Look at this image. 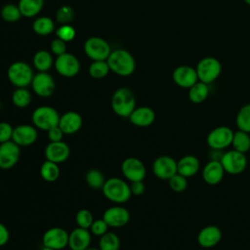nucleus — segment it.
I'll list each match as a JSON object with an SVG mask.
<instances>
[{"label":"nucleus","instance_id":"nucleus-1","mask_svg":"<svg viewBox=\"0 0 250 250\" xmlns=\"http://www.w3.org/2000/svg\"><path fill=\"white\" fill-rule=\"evenodd\" d=\"M101 190L108 201L115 204L126 203L132 196L130 185L118 177L106 179Z\"/></svg>","mask_w":250,"mask_h":250},{"label":"nucleus","instance_id":"nucleus-2","mask_svg":"<svg viewBox=\"0 0 250 250\" xmlns=\"http://www.w3.org/2000/svg\"><path fill=\"white\" fill-rule=\"evenodd\" d=\"M106 62L110 71L119 76H130L136 69V62L133 55L125 49L111 51Z\"/></svg>","mask_w":250,"mask_h":250},{"label":"nucleus","instance_id":"nucleus-3","mask_svg":"<svg viewBox=\"0 0 250 250\" xmlns=\"http://www.w3.org/2000/svg\"><path fill=\"white\" fill-rule=\"evenodd\" d=\"M136 97L131 89L127 87H120L113 92L110 105L116 115L122 118H128L136 108Z\"/></svg>","mask_w":250,"mask_h":250},{"label":"nucleus","instance_id":"nucleus-4","mask_svg":"<svg viewBox=\"0 0 250 250\" xmlns=\"http://www.w3.org/2000/svg\"><path fill=\"white\" fill-rule=\"evenodd\" d=\"M60 116L58 110L53 106L40 105L32 111L31 122L37 130L47 132L51 128L59 125Z\"/></svg>","mask_w":250,"mask_h":250},{"label":"nucleus","instance_id":"nucleus-5","mask_svg":"<svg viewBox=\"0 0 250 250\" xmlns=\"http://www.w3.org/2000/svg\"><path fill=\"white\" fill-rule=\"evenodd\" d=\"M34 73L31 66L25 62L18 61L13 62L7 70L8 80L16 88L27 87L31 84Z\"/></svg>","mask_w":250,"mask_h":250},{"label":"nucleus","instance_id":"nucleus-6","mask_svg":"<svg viewBox=\"0 0 250 250\" xmlns=\"http://www.w3.org/2000/svg\"><path fill=\"white\" fill-rule=\"evenodd\" d=\"M195 70L198 81L211 84L216 81L222 72V64L215 57H204L196 64Z\"/></svg>","mask_w":250,"mask_h":250},{"label":"nucleus","instance_id":"nucleus-7","mask_svg":"<svg viewBox=\"0 0 250 250\" xmlns=\"http://www.w3.org/2000/svg\"><path fill=\"white\" fill-rule=\"evenodd\" d=\"M84 52L92 61H106L111 53V49L105 39L92 36L84 42Z\"/></svg>","mask_w":250,"mask_h":250},{"label":"nucleus","instance_id":"nucleus-8","mask_svg":"<svg viewBox=\"0 0 250 250\" xmlns=\"http://www.w3.org/2000/svg\"><path fill=\"white\" fill-rule=\"evenodd\" d=\"M233 130L229 126H218L213 128L206 137V144L211 149L224 150L231 146Z\"/></svg>","mask_w":250,"mask_h":250},{"label":"nucleus","instance_id":"nucleus-9","mask_svg":"<svg viewBox=\"0 0 250 250\" xmlns=\"http://www.w3.org/2000/svg\"><path fill=\"white\" fill-rule=\"evenodd\" d=\"M226 173L229 175H239L247 167V158L245 153L230 149L224 151L220 160Z\"/></svg>","mask_w":250,"mask_h":250},{"label":"nucleus","instance_id":"nucleus-10","mask_svg":"<svg viewBox=\"0 0 250 250\" xmlns=\"http://www.w3.org/2000/svg\"><path fill=\"white\" fill-rule=\"evenodd\" d=\"M120 169L124 178L130 183L144 181L146 176V168L144 162L134 156L125 158L121 163Z\"/></svg>","mask_w":250,"mask_h":250},{"label":"nucleus","instance_id":"nucleus-11","mask_svg":"<svg viewBox=\"0 0 250 250\" xmlns=\"http://www.w3.org/2000/svg\"><path fill=\"white\" fill-rule=\"evenodd\" d=\"M54 66L60 75L66 78L76 76L80 70V62L77 57L67 52L56 58Z\"/></svg>","mask_w":250,"mask_h":250},{"label":"nucleus","instance_id":"nucleus-12","mask_svg":"<svg viewBox=\"0 0 250 250\" xmlns=\"http://www.w3.org/2000/svg\"><path fill=\"white\" fill-rule=\"evenodd\" d=\"M153 175L163 181H168L178 173L177 160L169 155H160L156 157L151 165Z\"/></svg>","mask_w":250,"mask_h":250},{"label":"nucleus","instance_id":"nucleus-13","mask_svg":"<svg viewBox=\"0 0 250 250\" xmlns=\"http://www.w3.org/2000/svg\"><path fill=\"white\" fill-rule=\"evenodd\" d=\"M68 235L64 229L61 227H53L45 230L42 235V244L55 250H62L68 245Z\"/></svg>","mask_w":250,"mask_h":250},{"label":"nucleus","instance_id":"nucleus-14","mask_svg":"<svg viewBox=\"0 0 250 250\" xmlns=\"http://www.w3.org/2000/svg\"><path fill=\"white\" fill-rule=\"evenodd\" d=\"M30 85L34 94L40 98H49L56 90V82L48 72H37L34 74Z\"/></svg>","mask_w":250,"mask_h":250},{"label":"nucleus","instance_id":"nucleus-15","mask_svg":"<svg viewBox=\"0 0 250 250\" xmlns=\"http://www.w3.org/2000/svg\"><path fill=\"white\" fill-rule=\"evenodd\" d=\"M130 212L127 208L116 204L114 206L108 207L103 213V219L107 224L109 228H121L126 226L130 221Z\"/></svg>","mask_w":250,"mask_h":250},{"label":"nucleus","instance_id":"nucleus-16","mask_svg":"<svg viewBox=\"0 0 250 250\" xmlns=\"http://www.w3.org/2000/svg\"><path fill=\"white\" fill-rule=\"evenodd\" d=\"M21 157V147L13 141L0 144V169L14 168Z\"/></svg>","mask_w":250,"mask_h":250},{"label":"nucleus","instance_id":"nucleus-17","mask_svg":"<svg viewBox=\"0 0 250 250\" xmlns=\"http://www.w3.org/2000/svg\"><path fill=\"white\" fill-rule=\"evenodd\" d=\"M38 139V130L32 124H20L14 127L12 141L20 147L30 146Z\"/></svg>","mask_w":250,"mask_h":250},{"label":"nucleus","instance_id":"nucleus-18","mask_svg":"<svg viewBox=\"0 0 250 250\" xmlns=\"http://www.w3.org/2000/svg\"><path fill=\"white\" fill-rule=\"evenodd\" d=\"M174 83L183 89H189L198 81L197 73L194 67L190 65H179L172 72Z\"/></svg>","mask_w":250,"mask_h":250},{"label":"nucleus","instance_id":"nucleus-19","mask_svg":"<svg viewBox=\"0 0 250 250\" xmlns=\"http://www.w3.org/2000/svg\"><path fill=\"white\" fill-rule=\"evenodd\" d=\"M44 155L46 160L61 164L68 159L70 155V147L63 141L49 142L44 149Z\"/></svg>","mask_w":250,"mask_h":250},{"label":"nucleus","instance_id":"nucleus-20","mask_svg":"<svg viewBox=\"0 0 250 250\" xmlns=\"http://www.w3.org/2000/svg\"><path fill=\"white\" fill-rule=\"evenodd\" d=\"M223 237L222 230L219 227L214 225H209L202 228L197 233V243L200 247L205 249H210L215 247L220 243Z\"/></svg>","mask_w":250,"mask_h":250},{"label":"nucleus","instance_id":"nucleus-21","mask_svg":"<svg viewBox=\"0 0 250 250\" xmlns=\"http://www.w3.org/2000/svg\"><path fill=\"white\" fill-rule=\"evenodd\" d=\"M92 233L89 229L76 227L68 235V245L70 250H85L91 246Z\"/></svg>","mask_w":250,"mask_h":250},{"label":"nucleus","instance_id":"nucleus-22","mask_svg":"<svg viewBox=\"0 0 250 250\" xmlns=\"http://www.w3.org/2000/svg\"><path fill=\"white\" fill-rule=\"evenodd\" d=\"M155 112L154 110L146 105L136 106V108L130 114L129 121L136 127L145 128L153 124L155 121Z\"/></svg>","mask_w":250,"mask_h":250},{"label":"nucleus","instance_id":"nucleus-23","mask_svg":"<svg viewBox=\"0 0 250 250\" xmlns=\"http://www.w3.org/2000/svg\"><path fill=\"white\" fill-rule=\"evenodd\" d=\"M83 125L82 116L73 110L66 111L60 116L59 127L65 135H73L77 133Z\"/></svg>","mask_w":250,"mask_h":250},{"label":"nucleus","instance_id":"nucleus-24","mask_svg":"<svg viewBox=\"0 0 250 250\" xmlns=\"http://www.w3.org/2000/svg\"><path fill=\"white\" fill-rule=\"evenodd\" d=\"M225 173L220 161L209 160L202 169V179L207 185L216 186L222 182Z\"/></svg>","mask_w":250,"mask_h":250},{"label":"nucleus","instance_id":"nucleus-25","mask_svg":"<svg viewBox=\"0 0 250 250\" xmlns=\"http://www.w3.org/2000/svg\"><path fill=\"white\" fill-rule=\"evenodd\" d=\"M178 173L186 178L195 176L200 169L199 159L192 154H187L177 161Z\"/></svg>","mask_w":250,"mask_h":250},{"label":"nucleus","instance_id":"nucleus-26","mask_svg":"<svg viewBox=\"0 0 250 250\" xmlns=\"http://www.w3.org/2000/svg\"><path fill=\"white\" fill-rule=\"evenodd\" d=\"M54 62L55 61L53 60L51 53L46 50L37 51L32 58L33 66L38 72H48Z\"/></svg>","mask_w":250,"mask_h":250},{"label":"nucleus","instance_id":"nucleus-27","mask_svg":"<svg viewBox=\"0 0 250 250\" xmlns=\"http://www.w3.org/2000/svg\"><path fill=\"white\" fill-rule=\"evenodd\" d=\"M188 97L189 99V101L192 104H201L204 101H206V99L209 96L210 93V88L209 85L206 83H203L201 81H197L194 85H192L189 89H188Z\"/></svg>","mask_w":250,"mask_h":250},{"label":"nucleus","instance_id":"nucleus-28","mask_svg":"<svg viewBox=\"0 0 250 250\" xmlns=\"http://www.w3.org/2000/svg\"><path fill=\"white\" fill-rule=\"evenodd\" d=\"M18 6L22 17L34 18L41 12L44 0H20Z\"/></svg>","mask_w":250,"mask_h":250},{"label":"nucleus","instance_id":"nucleus-29","mask_svg":"<svg viewBox=\"0 0 250 250\" xmlns=\"http://www.w3.org/2000/svg\"><path fill=\"white\" fill-rule=\"evenodd\" d=\"M60 164H57L55 162L45 160L39 169V174L40 177L48 183H54L56 182L61 174V170L59 167Z\"/></svg>","mask_w":250,"mask_h":250},{"label":"nucleus","instance_id":"nucleus-30","mask_svg":"<svg viewBox=\"0 0 250 250\" xmlns=\"http://www.w3.org/2000/svg\"><path fill=\"white\" fill-rule=\"evenodd\" d=\"M32 30L40 36H47L55 31V22L49 17H38L32 23Z\"/></svg>","mask_w":250,"mask_h":250},{"label":"nucleus","instance_id":"nucleus-31","mask_svg":"<svg viewBox=\"0 0 250 250\" xmlns=\"http://www.w3.org/2000/svg\"><path fill=\"white\" fill-rule=\"evenodd\" d=\"M11 99L13 104L16 107L25 108L30 104L32 101V95L31 92L27 89V87H20L14 90Z\"/></svg>","mask_w":250,"mask_h":250},{"label":"nucleus","instance_id":"nucleus-32","mask_svg":"<svg viewBox=\"0 0 250 250\" xmlns=\"http://www.w3.org/2000/svg\"><path fill=\"white\" fill-rule=\"evenodd\" d=\"M231 146L236 151L242 153L248 152L250 150V133L237 129L233 133Z\"/></svg>","mask_w":250,"mask_h":250},{"label":"nucleus","instance_id":"nucleus-33","mask_svg":"<svg viewBox=\"0 0 250 250\" xmlns=\"http://www.w3.org/2000/svg\"><path fill=\"white\" fill-rule=\"evenodd\" d=\"M100 250H119L120 239L119 236L113 231H107L100 237L99 240Z\"/></svg>","mask_w":250,"mask_h":250},{"label":"nucleus","instance_id":"nucleus-34","mask_svg":"<svg viewBox=\"0 0 250 250\" xmlns=\"http://www.w3.org/2000/svg\"><path fill=\"white\" fill-rule=\"evenodd\" d=\"M235 124L238 130L250 133V104L239 108L235 117Z\"/></svg>","mask_w":250,"mask_h":250},{"label":"nucleus","instance_id":"nucleus-35","mask_svg":"<svg viewBox=\"0 0 250 250\" xmlns=\"http://www.w3.org/2000/svg\"><path fill=\"white\" fill-rule=\"evenodd\" d=\"M85 182L87 186L93 189H102L105 179L99 169L92 168L87 171L85 175Z\"/></svg>","mask_w":250,"mask_h":250},{"label":"nucleus","instance_id":"nucleus-36","mask_svg":"<svg viewBox=\"0 0 250 250\" xmlns=\"http://www.w3.org/2000/svg\"><path fill=\"white\" fill-rule=\"evenodd\" d=\"M109 71L110 68L106 61H93L88 67V72L94 79L104 78Z\"/></svg>","mask_w":250,"mask_h":250},{"label":"nucleus","instance_id":"nucleus-37","mask_svg":"<svg viewBox=\"0 0 250 250\" xmlns=\"http://www.w3.org/2000/svg\"><path fill=\"white\" fill-rule=\"evenodd\" d=\"M0 15L1 18L7 22H16L22 17L19 6L11 3L6 4L1 8Z\"/></svg>","mask_w":250,"mask_h":250},{"label":"nucleus","instance_id":"nucleus-38","mask_svg":"<svg viewBox=\"0 0 250 250\" xmlns=\"http://www.w3.org/2000/svg\"><path fill=\"white\" fill-rule=\"evenodd\" d=\"M74 19V11L68 5L61 6L56 12V21L61 24H69Z\"/></svg>","mask_w":250,"mask_h":250},{"label":"nucleus","instance_id":"nucleus-39","mask_svg":"<svg viewBox=\"0 0 250 250\" xmlns=\"http://www.w3.org/2000/svg\"><path fill=\"white\" fill-rule=\"evenodd\" d=\"M168 186L174 192H177V193L184 192L188 186V178L177 173L168 180Z\"/></svg>","mask_w":250,"mask_h":250},{"label":"nucleus","instance_id":"nucleus-40","mask_svg":"<svg viewBox=\"0 0 250 250\" xmlns=\"http://www.w3.org/2000/svg\"><path fill=\"white\" fill-rule=\"evenodd\" d=\"M94 220L95 219L93 217L92 212L85 208L78 210L75 215V223H76L77 227H79V228L89 229Z\"/></svg>","mask_w":250,"mask_h":250},{"label":"nucleus","instance_id":"nucleus-41","mask_svg":"<svg viewBox=\"0 0 250 250\" xmlns=\"http://www.w3.org/2000/svg\"><path fill=\"white\" fill-rule=\"evenodd\" d=\"M56 35L58 38L63 40L64 42H70L74 39L76 35V31L74 27L70 24H61L56 29Z\"/></svg>","mask_w":250,"mask_h":250},{"label":"nucleus","instance_id":"nucleus-42","mask_svg":"<svg viewBox=\"0 0 250 250\" xmlns=\"http://www.w3.org/2000/svg\"><path fill=\"white\" fill-rule=\"evenodd\" d=\"M108 229H109V227L107 226V224L104 222V220L103 218H101V219H96L93 221L89 230L93 235L101 237L102 235H104L105 232L108 231Z\"/></svg>","mask_w":250,"mask_h":250},{"label":"nucleus","instance_id":"nucleus-43","mask_svg":"<svg viewBox=\"0 0 250 250\" xmlns=\"http://www.w3.org/2000/svg\"><path fill=\"white\" fill-rule=\"evenodd\" d=\"M14 127L7 121L0 122V144L12 141Z\"/></svg>","mask_w":250,"mask_h":250},{"label":"nucleus","instance_id":"nucleus-44","mask_svg":"<svg viewBox=\"0 0 250 250\" xmlns=\"http://www.w3.org/2000/svg\"><path fill=\"white\" fill-rule=\"evenodd\" d=\"M50 49H51V53L56 55L57 57L60 55H62L66 52V42L57 37L54 40H52L50 44Z\"/></svg>","mask_w":250,"mask_h":250},{"label":"nucleus","instance_id":"nucleus-45","mask_svg":"<svg viewBox=\"0 0 250 250\" xmlns=\"http://www.w3.org/2000/svg\"><path fill=\"white\" fill-rule=\"evenodd\" d=\"M64 135L65 134L59 127V125L55 126V127H53V128H51L50 130L47 131V138H48L49 142H60V141H62Z\"/></svg>","mask_w":250,"mask_h":250},{"label":"nucleus","instance_id":"nucleus-46","mask_svg":"<svg viewBox=\"0 0 250 250\" xmlns=\"http://www.w3.org/2000/svg\"><path fill=\"white\" fill-rule=\"evenodd\" d=\"M130 185V189L132 195H142L146 191V185L144 181H137V182H132L129 184Z\"/></svg>","mask_w":250,"mask_h":250},{"label":"nucleus","instance_id":"nucleus-47","mask_svg":"<svg viewBox=\"0 0 250 250\" xmlns=\"http://www.w3.org/2000/svg\"><path fill=\"white\" fill-rule=\"evenodd\" d=\"M10 239V231L8 228L0 222V247L6 245Z\"/></svg>","mask_w":250,"mask_h":250},{"label":"nucleus","instance_id":"nucleus-48","mask_svg":"<svg viewBox=\"0 0 250 250\" xmlns=\"http://www.w3.org/2000/svg\"><path fill=\"white\" fill-rule=\"evenodd\" d=\"M85 250H100V249H99V247H92V246H90V247H88Z\"/></svg>","mask_w":250,"mask_h":250},{"label":"nucleus","instance_id":"nucleus-49","mask_svg":"<svg viewBox=\"0 0 250 250\" xmlns=\"http://www.w3.org/2000/svg\"><path fill=\"white\" fill-rule=\"evenodd\" d=\"M41 250H55V249H52V248H49V247H45V246H43V247L41 248Z\"/></svg>","mask_w":250,"mask_h":250},{"label":"nucleus","instance_id":"nucleus-50","mask_svg":"<svg viewBox=\"0 0 250 250\" xmlns=\"http://www.w3.org/2000/svg\"><path fill=\"white\" fill-rule=\"evenodd\" d=\"M244 2H245L247 5L250 6V0H244Z\"/></svg>","mask_w":250,"mask_h":250}]
</instances>
